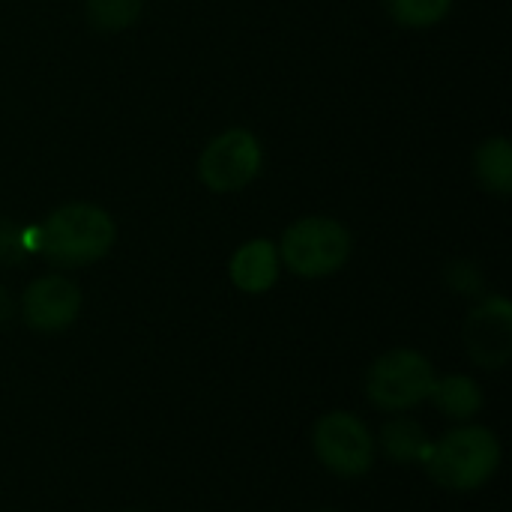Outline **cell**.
Returning a JSON list of instances; mask_svg holds the SVG:
<instances>
[{"label":"cell","mask_w":512,"mask_h":512,"mask_svg":"<svg viewBox=\"0 0 512 512\" xmlns=\"http://www.w3.org/2000/svg\"><path fill=\"white\" fill-rule=\"evenodd\" d=\"M321 512H333V510H321Z\"/></svg>","instance_id":"obj_18"},{"label":"cell","mask_w":512,"mask_h":512,"mask_svg":"<svg viewBox=\"0 0 512 512\" xmlns=\"http://www.w3.org/2000/svg\"><path fill=\"white\" fill-rule=\"evenodd\" d=\"M477 180L483 189H489L498 198H507L512 192V147L507 138H489L480 144L474 156Z\"/></svg>","instance_id":"obj_12"},{"label":"cell","mask_w":512,"mask_h":512,"mask_svg":"<svg viewBox=\"0 0 512 512\" xmlns=\"http://www.w3.org/2000/svg\"><path fill=\"white\" fill-rule=\"evenodd\" d=\"M447 285H450L453 291L465 294V297H474V294L483 291V273H480L471 261H456V264H450V270H447Z\"/></svg>","instance_id":"obj_16"},{"label":"cell","mask_w":512,"mask_h":512,"mask_svg":"<svg viewBox=\"0 0 512 512\" xmlns=\"http://www.w3.org/2000/svg\"><path fill=\"white\" fill-rule=\"evenodd\" d=\"M312 447H315L318 462L330 474L345 477V480L369 474L375 465V453H378L372 429L357 414H348V411L324 414L312 429Z\"/></svg>","instance_id":"obj_5"},{"label":"cell","mask_w":512,"mask_h":512,"mask_svg":"<svg viewBox=\"0 0 512 512\" xmlns=\"http://www.w3.org/2000/svg\"><path fill=\"white\" fill-rule=\"evenodd\" d=\"M378 447L384 450L387 459H393V462H399V465H411V462H426L432 441H429L426 429H423L417 420H411V417H396V420H390V423L381 429Z\"/></svg>","instance_id":"obj_11"},{"label":"cell","mask_w":512,"mask_h":512,"mask_svg":"<svg viewBox=\"0 0 512 512\" xmlns=\"http://www.w3.org/2000/svg\"><path fill=\"white\" fill-rule=\"evenodd\" d=\"M30 249V234L0 216V267L18 264Z\"/></svg>","instance_id":"obj_15"},{"label":"cell","mask_w":512,"mask_h":512,"mask_svg":"<svg viewBox=\"0 0 512 512\" xmlns=\"http://www.w3.org/2000/svg\"><path fill=\"white\" fill-rule=\"evenodd\" d=\"M129 512H135V510H129Z\"/></svg>","instance_id":"obj_19"},{"label":"cell","mask_w":512,"mask_h":512,"mask_svg":"<svg viewBox=\"0 0 512 512\" xmlns=\"http://www.w3.org/2000/svg\"><path fill=\"white\" fill-rule=\"evenodd\" d=\"M261 171V144L246 129L216 135L198 159V177L213 192H237Z\"/></svg>","instance_id":"obj_6"},{"label":"cell","mask_w":512,"mask_h":512,"mask_svg":"<svg viewBox=\"0 0 512 512\" xmlns=\"http://www.w3.org/2000/svg\"><path fill=\"white\" fill-rule=\"evenodd\" d=\"M435 381V366L420 351L396 348L372 363L366 375V393L375 408L387 414H402L429 402Z\"/></svg>","instance_id":"obj_4"},{"label":"cell","mask_w":512,"mask_h":512,"mask_svg":"<svg viewBox=\"0 0 512 512\" xmlns=\"http://www.w3.org/2000/svg\"><path fill=\"white\" fill-rule=\"evenodd\" d=\"M141 6H144V0H87L84 12L96 30L117 33V30H126L138 21Z\"/></svg>","instance_id":"obj_13"},{"label":"cell","mask_w":512,"mask_h":512,"mask_svg":"<svg viewBox=\"0 0 512 512\" xmlns=\"http://www.w3.org/2000/svg\"><path fill=\"white\" fill-rule=\"evenodd\" d=\"M78 312H81V288L57 273L30 282L21 297V315L27 327L39 333H60L72 327Z\"/></svg>","instance_id":"obj_8"},{"label":"cell","mask_w":512,"mask_h":512,"mask_svg":"<svg viewBox=\"0 0 512 512\" xmlns=\"http://www.w3.org/2000/svg\"><path fill=\"white\" fill-rule=\"evenodd\" d=\"M429 399L450 420H471L483 408V390L468 375H447V378L435 381Z\"/></svg>","instance_id":"obj_10"},{"label":"cell","mask_w":512,"mask_h":512,"mask_svg":"<svg viewBox=\"0 0 512 512\" xmlns=\"http://www.w3.org/2000/svg\"><path fill=\"white\" fill-rule=\"evenodd\" d=\"M6 318H12V297L0 288V324H3Z\"/></svg>","instance_id":"obj_17"},{"label":"cell","mask_w":512,"mask_h":512,"mask_svg":"<svg viewBox=\"0 0 512 512\" xmlns=\"http://www.w3.org/2000/svg\"><path fill=\"white\" fill-rule=\"evenodd\" d=\"M465 348L483 369L507 366L512 354V306L507 297L483 300L465 321Z\"/></svg>","instance_id":"obj_7"},{"label":"cell","mask_w":512,"mask_h":512,"mask_svg":"<svg viewBox=\"0 0 512 512\" xmlns=\"http://www.w3.org/2000/svg\"><path fill=\"white\" fill-rule=\"evenodd\" d=\"M279 279V252L270 240H252L231 258V282L246 294H264Z\"/></svg>","instance_id":"obj_9"},{"label":"cell","mask_w":512,"mask_h":512,"mask_svg":"<svg viewBox=\"0 0 512 512\" xmlns=\"http://www.w3.org/2000/svg\"><path fill=\"white\" fill-rule=\"evenodd\" d=\"M453 0H387L390 15L402 27H432L447 18Z\"/></svg>","instance_id":"obj_14"},{"label":"cell","mask_w":512,"mask_h":512,"mask_svg":"<svg viewBox=\"0 0 512 512\" xmlns=\"http://www.w3.org/2000/svg\"><path fill=\"white\" fill-rule=\"evenodd\" d=\"M276 252L291 273L303 279H321L342 270L351 258V234L336 219L306 216L282 234Z\"/></svg>","instance_id":"obj_3"},{"label":"cell","mask_w":512,"mask_h":512,"mask_svg":"<svg viewBox=\"0 0 512 512\" xmlns=\"http://www.w3.org/2000/svg\"><path fill=\"white\" fill-rule=\"evenodd\" d=\"M114 219L96 204H63L36 231L33 249L57 267H87L105 258L114 246Z\"/></svg>","instance_id":"obj_1"},{"label":"cell","mask_w":512,"mask_h":512,"mask_svg":"<svg viewBox=\"0 0 512 512\" xmlns=\"http://www.w3.org/2000/svg\"><path fill=\"white\" fill-rule=\"evenodd\" d=\"M429 477L447 492H474L501 468V441L486 426H459L432 441L426 456Z\"/></svg>","instance_id":"obj_2"}]
</instances>
